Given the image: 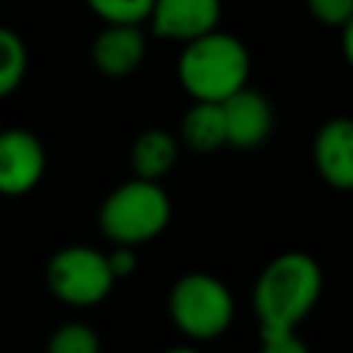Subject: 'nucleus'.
<instances>
[{
    "instance_id": "2eb2a0df",
    "label": "nucleus",
    "mask_w": 353,
    "mask_h": 353,
    "mask_svg": "<svg viewBox=\"0 0 353 353\" xmlns=\"http://www.w3.org/2000/svg\"><path fill=\"white\" fill-rule=\"evenodd\" d=\"M47 353H99V336L83 323H66L52 331Z\"/></svg>"
},
{
    "instance_id": "aec40b11",
    "label": "nucleus",
    "mask_w": 353,
    "mask_h": 353,
    "mask_svg": "<svg viewBox=\"0 0 353 353\" xmlns=\"http://www.w3.org/2000/svg\"><path fill=\"white\" fill-rule=\"evenodd\" d=\"M165 353H199V350H193V347H171Z\"/></svg>"
},
{
    "instance_id": "a211bd4d",
    "label": "nucleus",
    "mask_w": 353,
    "mask_h": 353,
    "mask_svg": "<svg viewBox=\"0 0 353 353\" xmlns=\"http://www.w3.org/2000/svg\"><path fill=\"white\" fill-rule=\"evenodd\" d=\"M108 256V265H110V273H113V279H124V276H130L132 270H135V265H138V256H135V248L132 245H116L110 254H105Z\"/></svg>"
},
{
    "instance_id": "423d86ee",
    "label": "nucleus",
    "mask_w": 353,
    "mask_h": 353,
    "mask_svg": "<svg viewBox=\"0 0 353 353\" xmlns=\"http://www.w3.org/2000/svg\"><path fill=\"white\" fill-rule=\"evenodd\" d=\"M47 168V154L33 130L6 127L0 130V196L30 193Z\"/></svg>"
},
{
    "instance_id": "1a4fd4ad",
    "label": "nucleus",
    "mask_w": 353,
    "mask_h": 353,
    "mask_svg": "<svg viewBox=\"0 0 353 353\" xmlns=\"http://www.w3.org/2000/svg\"><path fill=\"white\" fill-rule=\"evenodd\" d=\"M312 163L320 179L336 190H353V119L334 116L312 138Z\"/></svg>"
},
{
    "instance_id": "9d476101",
    "label": "nucleus",
    "mask_w": 353,
    "mask_h": 353,
    "mask_svg": "<svg viewBox=\"0 0 353 353\" xmlns=\"http://www.w3.org/2000/svg\"><path fill=\"white\" fill-rule=\"evenodd\" d=\"M146 58L141 25H105L91 41V63L105 77H127Z\"/></svg>"
},
{
    "instance_id": "f3484780",
    "label": "nucleus",
    "mask_w": 353,
    "mask_h": 353,
    "mask_svg": "<svg viewBox=\"0 0 353 353\" xmlns=\"http://www.w3.org/2000/svg\"><path fill=\"white\" fill-rule=\"evenodd\" d=\"M259 353H309V350L295 336V331H287V334H262Z\"/></svg>"
},
{
    "instance_id": "4468645a",
    "label": "nucleus",
    "mask_w": 353,
    "mask_h": 353,
    "mask_svg": "<svg viewBox=\"0 0 353 353\" xmlns=\"http://www.w3.org/2000/svg\"><path fill=\"white\" fill-rule=\"evenodd\" d=\"M154 0H85V6L105 25H141Z\"/></svg>"
},
{
    "instance_id": "7ed1b4c3",
    "label": "nucleus",
    "mask_w": 353,
    "mask_h": 353,
    "mask_svg": "<svg viewBox=\"0 0 353 353\" xmlns=\"http://www.w3.org/2000/svg\"><path fill=\"white\" fill-rule=\"evenodd\" d=\"M171 221V199L160 182L127 179L99 204V232L116 245H141L154 240Z\"/></svg>"
},
{
    "instance_id": "f257e3e1",
    "label": "nucleus",
    "mask_w": 353,
    "mask_h": 353,
    "mask_svg": "<svg viewBox=\"0 0 353 353\" xmlns=\"http://www.w3.org/2000/svg\"><path fill=\"white\" fill-rule=\"evenodd\" d=\"M323 290L320 265L303 251L279 254L254 284V312L259 334H287L312 312Z\"/></svg>"
},
{
    "instance_id": "9b49d317",
    "label": "nucleus",
    "mask_w": 353,
    "mask_h": 353,
    "mask_svg": "<svg viewBox=\"0 0 353 353\" xmlns=\"http://www.w3.org/2000/svg\"><path fill=\"white\" fill-rule=\"evenodd\" d=\"M176 157H179V141L168 130H163V127L141 130L130 149L132 176L160 182L174 168Z\"/></svg>"
},
{
    "instance_id": "f8f14e48",
    "label": "nucleus",
    "mask_w": 353,
    "mask_h": 353,
    "mask_svg": "<svg viewBox=\"0 0 353 353\" xmlns=\"http://www.w3.org/2000/svg\"><path fill=\"white\" fill-rule=\"evenodd\" d=\"M179 141L199 154H210L226 146V121L221 102H193L179 119Z\"/></svg>"
},
{
    "instance_id": "39448f33",
    "label": "nucleus",
    "mask_w": 353,
    "mask_h": 353,
    "mask_svg": "<svg viewBox=\"0 0 353 353\" xmlns=\"http://www.w3.org/2000/svg\"><path fill=\"white\" fill-rule=\"evenodd\" d=\"M50 292L69 306H94L113 290V273L108 256L91 245L58 248L44 270Z\"/></svg>"
},
{
    "instance_id": "ddd939ff",
    "label": "nucleus",
    "mask_w": 353,
    "mask_h": 353,
    "mask_svg": "<svg viewBox=\"0 0 353 353\" xmlns=\"http://www.w3.org/2000/svg\"><path fill=\"white\" fill-rule=\"evenodd\" d=\"M28 72V47L19 33L0 28V99L14 94Z\"/></svg>"
},
{
    "instance_id": "dca6fc26",
    "label": "nucleus",
    "mask_w": 353,
    "mask_h": 353,
    "mask_svg": "<svg viewBox=\"0 0 353 353\" xmlns=\"http://www.w3.org/2000/svg\"><path fill=\"white\" fill-rule=\"evenodd\" d=\"M306 8L314 22L342 30L353 17V0H306Z\"/></svg>"
},
{
    "instance_id": "6ab92c4d",
    "label": "nucleus",
    "mask_w": 353,
    "mask_h": 353,
    "mask_svg": "<svg viewBox=\"0 0 353 353\" xmlns=\"http://www.w3.org/2000/svg\"><path fill=\"white\" fill-rule=\"evenodd\" d=\"M342 55H345L347 66L353 69V17H350V22L342 28Z\"/></svg>"
},
{
    "instance_id": "20e7f679",
    "label": "nucleus",
    "mask_w": 353,
    "mask_h": 353,
    "mask_svg": "<svg viewBox=\"0 0 353 353\" xmlns=\"http://www.w3.org/2000/svg\"><path fill=\"white\" fill-rule=\"evenodd\" d=\"M168 312L185 336L212 339L229 328L234 301L221 279L210 273H185L168 292Z\"/></svg>"
},
{
    "instance_id": "f03ea898",
    "label": "nucleus",
    "mask_w": 353,
    "mask_h": 353,
    "mask_svg": "<svg viewBox=\"0 0 353 353\" xmlns=\"http://www.w3.org/2000/svg\"><path fill=\"white\" fill-rule=\"evenodd\" d=\"M251 55L245 44L223 30L182 44L176 80L193 102H223L248 85Z\"/></svg>"
},
{
    "instance_id": "0eeeda50",
    "label": "nucleus",
    "mask_w": 353,
    "mask_h": 353,
    "mask_svg": "<svg viewBox=\"0 0 353 353\" xmlns=\"http://www.w3.org/2000/svg\"><path fill=\"white\" fill-rule=\"evenodd\" d=\"M221 14V0H154L146 22L157 39L188 44L218 30Z\"/></svg>"
},
{
    "instance_id": "6e6552de",
    "label": "nucleus",
    "mask_w": 353,
    "mask_h": 353,
    "mask_svg": "<svg viewBox=\"0 0 353 353\" xmlns=\"http://www.w3.org/2000/svg\"><path fill=\"white\" fill-rule=\"evenodd\" d=\"M223 108V121H226V146L234 149H256L273 135L276 113L270 99L245 85L229 99L221 102Z\"/></svg>"
}]
</instances>
